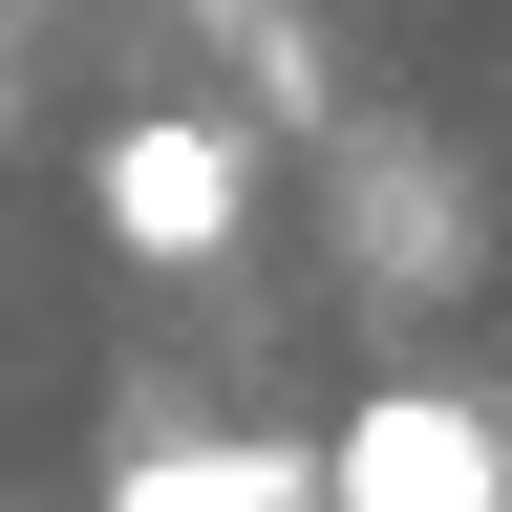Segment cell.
<instances>
[{"mask_svg":"<svg viewBox=\"0 0 512 512\" xmlns=\"http://www.w3.org/2000/svg\"><path fill=\"white\" fill-rule=\"evenodd\" d=\"M299 491L320 512H512V427L470 384H363V406L299 448Z\"/></svg>","mask_w":512,"mask_h":512,"instance_id":"obj_1","label":"cell"},{"mask_svg":"<svg viewBox=\"0 0 512 512\" xmlns=\"http://www.w3.org/2000/svg\"><path fill=\"white\" fill-rule=\"evenodd\" d=\"M86 214H107V256H150V278H214L235 214H256V150L192 128V107H128L107 150H86Z\"/></svg>","mask_w":512,"mask_h":512,"instance_id":"obj_2","label":"cell"},{"mask_svg":"<svg viewBox=\"0 0 512 512\" xmlns=\"http://www.w3.org/2000/svg\"><path fill=\"white\" fill-rule=\"evenodd\" d=\"M107 512H320V491L278 427H150V448H107Z\"/></svg>","mask_w":512,"mask_h":512,"instance_id":"obj_3","label":"cell"}]
</instances>
